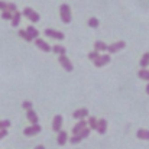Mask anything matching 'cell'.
Returning a JSON list of instances; mask_svg holds the SVG:
<instances>
[{"mask_svg": "<svg viewBox=\"0 0 149 149\" xmlns=\"http://www.w3.org/2000/svg\"><path fill=\"white\" fill-rule=\"evenodd\" d=\"M61 129H62V116L61 114H56L54 117V120H52V130L58 133Z\"/></svg>", "mask_w": 149, "mask_h": 149, "instance_id": "cell-8", "label": "cell"}, {"mask_svg": "<svg viewBox=\"0 0 149 149\" xmlns=\"http://www.w3.org/2000/svg\"><path fill=\"white\" fill-rule=\"evenodd\" d=\"M9 127H10V120H0V130L9 129Z\"/></svg>", "mask_w": 149, "mask_h": 149, "instance_id": "cell-27", "label": "cell"}, {"mask_svg": "<svg viewBox=\"0 0 149 149\" xmlns=\"http://www.w3.org/2000/svg\"><path fill=\"white\" fill-rule=\"evenodd\" d=\"M96 130L99 132L100 135H104L106 133V130H107V120L106 119H100L99 122H97V129Z\"/></svg>", "mask_w": 149, "mask_h": 149, "instance_id": "cell-11", "label": "cell"}, {"mask_svg": "<svg viewBox=\"0 0 149 149\" xmlns=\"http://www.w3.org/2000/svg\"><path fill=\"white\" fill-rule=\"evenodd\" d=\"M26 117H28V120L32 123V125H35V123H38V114L31 109V110H26Z\"/></svg>", "mask_w": 149, "mask_h": 149, "instance_id": "cell-15", "label": "cell"}, {"mask_svg": "<svg viewBox=\"0 0 149 149\" xmlns=\"http://www.w3.org/2000/svg\"><path fill=\"white\" fill-rule=\"evenodd\" d=\"M35 45H36L41 51H44V52H51V51H52V47H49L44 39H39V38L35 39Z\"/></svg>", "mask_w": 149, "mask_h": 149, "instance_id": "cell-9", "label": "cell"}, {"mask_svg": "<svg viewBox=\"0 0 149 149\" xmlns=\"http://www.w3.org/2000/svg\"><path fill=\"white\" fill-rule=\"evenodd\" d=\"M35 149H45V146H44V145H38Z\"/></svg>", "mask_w": 149, "mask_h": 149, "instance_id": "cell-34", "label": "cell"}, {"mask_svg": "<svg viewBox=\"0 0 149 149\" xmlns=\"http://www.w3.org/2000/svg\"><path fill=\"white\" fill-rule=\"evenodd\" d=\"M141 67L142 68H146L148 67V64H149V52H146V54H143V56L141 58Z\"/></svg>", "mask_w": 149, "mask_h": 149, "instance_id": "cell-21", "label": "cell"}, {"mask_svg": "<svg viewBox=\"0 0 149 149\" xmlns=\"http://www.w3.org/2000/svg\"><path fill=\"white\" fill-rule=\"evenodd\" d=\"M7 136V129H1L0 130V139H3V138H6Z\"/></svg>", "mask_w": 149, "mask_h": 149, "instance_id": "cell-33", "label": "cell"}, {"mask_svg": "<svg viewBox=\"0 0 149 149\" xmlns=\"http://www.w3.org/2000/svg\"><path fill=\"white\" fill-rule=\"evenodd\" d=\"M146 93L149 94V83H148V86H146Z\"/></svg>", "mask_w": 149, "mask_h": 149, "instance_id": "cell-35", "label": "cell"}, {"mask_svg": "<svg viewBox=\"0 0 149 149\" xmlns=\"http://www.w3.org/2000/svg\"><path fill=\"white\" fill-rule=\"evenodd\" d=\"M94 49L100 52V51H107V45L103 42V41H96L94 42Z\"/></svg>", "mask_w": 149, "mask_h": 149, "instance_id": "cell-20", "label": "cell"}, {"mask_svg": "<svg viewBox=\"0 0 149 149\" xmlns=\"http://www.w3.org/2000/svg\"><path fill=\"white\" fill-rule=\"evenodd\" d=\"M99 56H100V54L97 52V51H93V52L88 54V59H91V61H96Z\"/></svg>", "mask_w": 149, "mask_h": 149, "instance_id": "cell-28", "label": "cell"}, {"mask_svg": "<svg viewBox=\"0 0 149 149\" xmlns=\"http://www.w3.org/2000/svg\"><path fill=\"white\" fill-rule=\"evenodd\" d=\"M97 122H99V120H97L94 116H90L87 125H90V129H94V130H96V129H97Z\"/></svg>", "mask_w": 149, "mask_h": 149, "instance_id": "cell-23", "label": "cell"}, {"mask_svg": "<svg viewBox=\"0 0 149 149\" xmlns=\"http://www.w3.org/2000/svg\"><path fill=\"white\" fill-rule=\"evenodd\" d=\"M136 136L141 141H149V130L148 129H139L136 132Z\"/></svg>", "mask_w": 149, "mask_h": 149, "instance_id": "cell-16", "label": "cell"}, {"mask_svg": "<svg viewBox=\"0 0 149 149\" xmlns=\"http://www.w3.org/2000/svg\"><path fill=\"white\" fill-rule=\"evenodd\" d=\"M7 10H10V12L13 13V12H16V10H17V7H16V4H15V3H7Z\"/></svg>", "mask_w": 149, "mask_h": 149, "instance_id": "cell-31", "label": "cell"}, {"mask_svg": "<svg viewBox=\"0 0 149 149\" xmlns=\"http://www.w3.org/2000/svg\"><path fill=\"white\" fill-rule=\"evenodd\" d=\"M19 36H20L22 39H25L26 42H32V38H31V36L28 35V32H26V31H23V29H20V31H19Z\"/></svg>", "mask_w": 149, "mask_h": 149, "instance_id": "cell-24", "label": "cell"}, {"mask_svg": "<svg viewBox=\"0 0 149 149\" xmlns=\"http://www.w3.org/2000/svg\"><path fill=\"white\" fill-rule=\"evenodd\" d=\"M58 61H59V64L62 65V68H64L67 72H71V71L74 70V65H72V64H71V61L67 58V55H59Z\"/></svg>", "mask_w": 149, "mask_h": 149, "instance_id": "cell-3", "label": "cell"}, {"mask_svg": "<svg viewBox=\"0 0 149 149\" xmlns=\"http://www.w3.org/2000/svg\"><path fill=\"white\" fill-rule=\"evenodd\" d=\"M72 117L77 119V120H81L84 117H88V110L87 109H78V110H75L72 113Z\"/></svg>", "mask_w": 149, "mask_h": 149, "instance_id": "cell-10", "label": "cell"}, {"mask_svg": "<svg viewBox=\"0 0 149 149\" xmlns=\"http://www.w3.org/2000/svg\"><path fill=\"white\" fill-rule=\"evenodd\" d=\"M138 77H139L141 80L149 81V71L146 70V68H142V70H139V71H138Z\"/></svg>", "mask_w": 149, "mask_h": 149, "instance_id": "cell-18", "label": "cell"}, {"mask_svg": "<svg viewBox=\"0 0 149 149\" xmlns=\"http://www.w3.org/2000/svg\"><path fill=\"white\" fill-rule=\"evenodd\" d=\"M90 130H91V129L84 127V129H83L81 132H78L77 135H80V138H81V139H86V138H88V136H90Z\"/></svg>", "mask_w": 149, "mask_h": 149, "instance_id": "cell-25", "label": "cell"}, {"mask_svg": "<svg viewBox=\"0 0 149 149\" xmlns=\"http://www.w3.org/2000/svg\"><path fill=\"white\" fill-rule=\"evenodd\" d=\"M52 52H55L58 55H65L67 54V48H64L62 45H55V47H52Z\"/></svg>", "mask_w": 149, "mask_h": 149, "instance_id": "cell-19", "label": "cell"}, {"mask_svg": "<svg viewBox=\"0 0 149 149\" xmlns=\"http://www.w3.org/2000/svg\"><path fill=\"white\" fill-rule=\"evenodd\" d=\"M41 130H42V127H41L38 123H35V125L26 127V129L23 130V135H25V136H35V135H38Z\"/></svg>", "mask_w": 149, "mask_h": 149, "instance_id": "cell-5", "label": "cell"}, {"mask_svg": "<svg viewBox=\"0 0 149 149\" xmlns=\"http://www.w3.org/2000/svg\"><path fill=\"white\" fill-rule=\"evenodd\" d=\"M45 36H49L54 39H58V41H64L65 35L59 31H55V29H45Z\"/></svg>", "mask_w": 149, "mask_h": 149, "instance_id": "cell-7", "label": "cell"}, {"mask_svg": "<svg viewBox=\"0 0 149 149\" xmlns=\"http://www.w3.org/2000/svg\"><path fill=\"white\" fill-rule=\"evenodd\" d=\"M87 25L90 26V28H99V25H100V22H99V19L97 17H90L88 19V22H87Z\"/></svg>", "mask_w": 149, "mask_h": 149, "instance_id": "cell-22", "label": "cell"}, {"mask_svg": "<svg viewBox=\"0 0 149 149\" xmlns=\"http://www.w3.org/2000/svg\"><path fill=\"white\" fill-rule=\"evenodd\" d=\"M22 15H25L31 22H33V23H36V22H39L41 20V16H39V13H36L33 9H31V7H25L23 9V12H22Z\"/></svg>", "mask_w": 149, "mask_h": 149, "instance_id": "cell-2", "label": "cell"}, {"mask_svg": "<svg viewBox=\"0 0 149 149\" xmlns=\"http://www.w3.org/2000/svg\"><path fill=\"white\" fill-rule=\"evenodd\" d=\"M84 127H87V122H86L84 119H81V120H78V123L72 127V133H74V135H77V133H78V132H81Z\"/></svg>", "mask_w": 149, "mask_h": 149, "instance_id": "cell-14", "label": "cell"}, {"mask_svg": "<svg viewBox=\"0 0 149 149\" xmlns=\"http://www.w3.org/2000/svg\"><path fill=\"white\" fill-rule=\"evenodd\" d=\"M22 107H23L25 110H31V109H32V101H28V100L23 101V103H22Z\"/></svg>", "mask_w": 149, "mask_h": 149, "instance_id": "cell-30", "label": "cell"}, {"mask_svg": "<svg viewBox=\"0 0 149 149\" xmlns=\"http://www.w3.org/2000/svg\"><path fill=\"white\" fill-rule=\"evenodd\" d=\"M59 13H61V20H62L65 25L71 22V19H72V16H71V9H70V6H68L67 3H62V4L59 6Z\"/></svg>", "mask_w": 149, "mask_h": 149, "instance_id": "cell-1", "label": "cell"}, {"mask_svg": "<svg viewBox=\"0 0 149 149\" xmlns=\"http://www.w3.org/2000/svg\"><path fill=\"white\" fill-rule=\"evenodd\" d=\"M123 48H126V42L125 41H119V42H114L110 47H107V51H109V54H116V52L122 51Z\"/></svg>", "mask_w": 149, "mask_h": 149, "instance_id": "cell-6", "label": "cell"}, {"mask_svg": "<svg viewBox=\"0 0 149 149\" xmlns=\"http://www.w3.org/2000/svg\"><path fill=\"white\" fill-rule=\"evenodd\" d=\"M0 10H1V12H3V10H7V1L0 0Z\"/></svg>", "mask_w": 149, "mask_h": 149, "instance_id": "cell-32", "label": "cell"}, {"mask_svg": "<svg viewBox=\"0 0 149 149\" xmlns=\"http://www.w3.org/2000/svg\"><path fill=\"white\" fill-rule=\"evenodd\" d=\"M81 141H83V139L80 138V135H74V136L70 139V142H71V143H74V145H75V143H78V142H81Z\"/></svg>", "mask_w": 149, "mask_h": 149, "instance_id": "cell-29", "label": "cell"}, {"mask_svg": "<svg viewBox=\"0 0 149 149\" xmlns=\"http://www.w3.org/2000/svg\"><path fill=\"white\" fill-rule=\"evenodd\" d=\"M20 17H22V13H20V12H17V10L13 12V16H12V19H10L13 28H17V26L20 25Z\"/></svg>", "mask_w": 149, "mask_h": 149, "instance_id": "cell-12", "label": "cell"}, {"mask_svg": "<svg viewBox=\"0 0 149 149\" xmlns=\"http://www.w3.org/2000/svg\"><path fill=\"white\" fill-rule=\"evenodd\" d=\"M67 141H68V135H67V132L65 130H59L58 132V138H56V142H58V145H65L67 143Z\"/></svg>", "mask_w": 149, "mask_h": 149, "instance_id": "cell-13", "label": "cell"}, {"mask_svg": "<svg viewBox=\"0 0 149 149\" xmlns=\"http://www.w3.org/2000/svg\"><path fill=\"white\" fill-rule=\"evenodd\" d=\"M110 61H111V58H110V54H106V55H100L99 58H97L96 61H93V62H94V67L101 68V67L107 65Z\"/></svg>", "mask_w": 149, "mask_h": 149, "instance_id": "cell-4", "label": "cell"}, {"mask_svg": "<svg viewBox=\"0 0 149 149\" xmlns=\"http://www.w3.org/2000/svg\"><path fill=\"white\" fill-rule=\"evenodd\" d=\"M26 32H28V35H29V36L32 38V39H36V38L39 36V32H38V31H36V29H35V28H33L32 25H31V26H28Z\"/></svg>", "mask_w": 149, "mask_h": 149, "instance_id": "cell-17", "label": "cell"}, {"mask_svg": "<svg viewBox=\"0 0 149 149\" xmlns=\"http://www.w3.org/2000/svg\"><path fill=\"white\" fill-rule=\"evenodd\" d=\"M12 16H13V13L10 10H3L1 12V19H4V20H10Z\"/></svg>", "mask_w": 149, "mask_h": 149, "instance_id": "cell-26", "label": "cell"}]
</instances>
